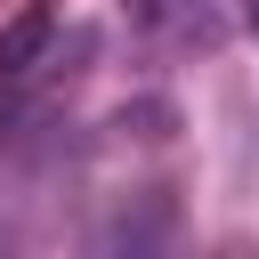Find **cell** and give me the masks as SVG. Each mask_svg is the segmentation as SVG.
Returning a JSON list of instances; mask_svg holds the SVG:
<instances>
[{"mask_svg": "<svg viewBox=\"0 0 259 259\" xmlns=\"http://www.w3.org/2000/svg\"><path fill=\"white\" fill-rule=\"evenodd\" d=\"M243 24H251V40H259V0H251V8H243Z\"/></svg>", "mask_w": 259, "mask_h": 259, "instance_id": "7a4b0ae2", "label": "cell"}, {"mask_svg": "<svg viewBox=\"0 0 259 259\" xmlns=\"http://www.w3.org/2000/svg\"><path fill=\"white\" fill-rule=\"evenodd\" d=\"M49 32H57V8H49V0H24V8L0 24V89L24 81V73L49 57Z\"/></svg>", "mask_w": 259, "mask_h": 259, "instance_id": "6da1fadb", "label": "cell"}]
</instances>
